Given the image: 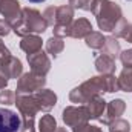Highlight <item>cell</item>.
<instances>
[{"instance_id": "cell-1", "label": "cell", "mask_w": 132, "mask_h": 132, "mask_svg": "<svg viewBox=\"0 0 132 132\" xmlns=\"http://www.w3.org/2000/svg\"><path fill=\"white\" fill-rule=\"evenodd\" d=\"M117 91H120L117 77L114 74H106V75L100 74L97 77L86 80L80 86L74 88L69 92V100L77 104H80V103L86 104L92 97L100 95V92H117Z\"/></svg>"}, {"instance_id": "cell-2", "label": "cell", "mask_w": 132, "mask_h": 132, "mask_svg": "<svg viewBox=\"0 0 132 132\" xmlns=\"http://www.w3.org/2000/svg\"><path fill=\"white\" fill-rule=\"evenodd\" d=\"M91 12L97 19V25L101 31L114 32L123 17V11L118 3L111 0H92Z\"/></svg>"}, {"instance_id": "cell-3", "label": "cell", "mask_w": 132, "mask_h": 132, "mask_svg": "<svg viewBox=\"0 0 132 132\" xmlns=\"http://www.w3.org/2000/svg\"><path fill=\"white\" fill-rule=\"evenodd\" d=\"M48 29V23L37 9L34 8H23L22 9V20L12 28V31L19 37H26L31 34H43Z\"/></svg>"}, {"instance_id": "cell-4", "label": "cell", "mask_w": 132, "mask_h": 132, "mask_svg": "<svg viewBox=\"0 0 132 132\" xmlns=\"http://www.w3.org/2000/svg\"><path fill=\"white\" fill-rule=\"evenodd\" d=\"M46 85V78L43 75H38L35 72H26L22 74L17 81V92L15 94H35L37 91L43 89Z\"/></svg>"}, {"instance_id": "cell-5", "label": "cell", "mask_w": 132, "mask_h": 132, "mask_svg": "<svg viewBox=\"0 0 132 132\" xmlns=\"http://www.w3.org/2000/svg\"><path fill=\"white\" fill-rule=\"evenodd\" d=\"M62 118L65 121L66 126L69 128H75L80 125H85L91 120L89 117V111L86 106H68L63 109Z\"/></svg>"}, {"instance_id": "cell-6", "label": "cell", "mask_w": 132, "mask_h": 132, "mask_svg": "<svg viewBox=\"0 0 132 132\" xmlns=\"http://www.w3.org/2000/svg\"><path fill=\"white\" fill-rule=\"evenodd\" d=\"M22 9L19 0H0V14L12 28L22 20Z\"/></svg>"}, {"instance_id": "cell-7", "label": "cell", "mask_w": 132, "mask_h": 132, "mask_svg": "<svg viewBox=\"0 0 132 132\" xmlns=\"http://www.w3.org/2000/svg\"><path fill=\"white\" fill-rule=\"evenodd\" d=\"M22 128V117L17 112L0 108V132H19Z\"/></svg>"}, {"instance_id": "cell-8", "label": "cell", "mask_w": 132, "mask_h": 132, "mask_svg": "<svg viewBox=\"0 0 132 132\" xmlns=\"http://www.w3.org/2000/svg\"><path fill=\"white\" fill-rule=\"evenodd\" d=\"M26 59L31 66V72L46 77V74L51 69V60H49L48 54H45L43 51H37L34 54H26Z\"/></svg>"}, {"instance_id": "cell-9", "label": "cell", "mask_w": 132, "mask_h": 132, "mask_svg": "<svg viewBox=\"0 0 132 132\" xmlns=\"http://www.w3.org/2000/svg\"><path fill=\"white\" fill-rule=\"evenodd\" d=\"M0 74L3 77L9 78H20V75L23 74V65L19 59L9 55L5 59H0Z\"/></svg>"}, {"instance_id": "cell-10", "label": "cell", "mask_w": 132, "mask_h": 132, "mask_svg": "<svg viewBox=\"0 0 132 132\" xmlns=\"http://www.w3.org/2000/svg\"><path fill=\"white\" fill-rule=\"evenodd\" d=\"M15 106L22 115H28V117H35V114L40 111L38 101L31 94H17L15 95Z\"/></svg>"}, {"instance_id": "cell-11", "label": "cell", "mask_w": 132, "mask_h": 132, "mask_svg": "<svg viewBox=\"0 0 132 132\" xmlns=\"http://www.w3.org/2000/svg\"><path fill=\"white\" fill-rule=\"evenodd\" d=\"M125 109H126V103H125V100H121V98L111 100V101L106 104V111H104V114H103L104 117H101L100 121H101L103 125H109L111 121L120 118V117L123 115Z\"/></svg>"}, {"instance_id": "cell-12", "label": "cell", "mask_w": 132, "mask_h": 132, "mask_svg": "<svg viewBox=\"0 0 132 132\" xmlns=\"http://www.w3.org/2000/svg\"><path fill=\"white\" fill-rule=\"evenodd\" d=\"M92 32V25L88 19H77L69 25V37L72 38H85Z\"/></svg>"}, {"instance_id": "cell-13", "label": "cell", "mask_w": 132, "mask_h": 132, "mask_svg": "<svg viewBox=\"0 0 132 132\" xmlns=\"http://www.w3.org/2000/svg\"><path fill=\"white\" fill-rule=\"evenodd\" d=\"M34 97H35L37 101H38L40 111H45V112L51 111V109L57 104V95L54 94V91L46 89V88H43V89L37 91V92L34 94Z\"/></svg>"}, {"instance_id": "cell-14", "label": "cell", "mask_w": 132, "mask_h": 132, "mask_svg": "<svg viewBox=\"0 0 132 132\" xmlns=\"http://www.w3.org/2000/svg\"><path fill=\"white\" fill-rule=\"evenodd\" d=\"M106 104H108V103L104 101L103 97H100V95L92 97V98L86 103V108H88V111H89V117H91L92 120H100L101 115H103L104 111H106Z\"/></svg>"}, {"instance_id": "cell-15", "label": "cell", "mask_w": 132, "mask_h": 132, "mask_svg": "<svg viewBox=\"0 0 132 132\" xmlns=\"http://www.w3.org/2000/svg\"><path fill=\"white\" fill-rule=\"evenodd\" d=\"M42 45H43V40L37 35V34H31V35H26L22 38L20 42V48L22 51H25L26 54H34L37 51H42Z\"/></svg>"}, {"instance_id": "cell-16", "label": "cell", "mask_w": 132, "mask_h": 132, "mask_svg": "<svg viewBox=\"0 0 132 132\" xmlns=\"http://www.w3.org/2000/svg\"><path fill=\"white\" fill-rule=\"evenodd\" d=\"M72 22H74V8L71 5L57 6V11H55V25L69 26Z\"/></svg>"}, {"instance_id": "cell-17", "label": "cell", "mask_w": 132, "mask_h": 132, "mask_svg": "<svg viewBox=\"0 0 132 132\" xmlns=\"http://www.w3.org/2000/svg\"><path fill=\"white\" fill-rule=\"evenodd\" d=\"M101 54H104V55H108V57H111V59H114V60L120 57V54H121V48H120L118 40H117L114 35L106 37L104 45H103V48H101Z\"/></svg>"}, {"instance_id": "cell-18", "label": "cell", "mask_w": 132, "mask_h": 132, "mask_svg": "<svg viewBox=\"0 0 132 132\" xmlns=\"http://www.w3.org/2000/svg\"><path fill=\"white\" fill-rule=\"evenodd\" d=\"M95 69L97 72L101 75H106V74H114L115 72V60L101 54L95 59Z\"/></svg>"}, {"instance_id": "cell-19", "label": "cell", "mask_w": 132, "mask_h": 132, "mask_svg": "<svg viewBox=\"0 0 132 132\" xmlns=\"http://www.w3.org/2000/svg\"><path fill=\"white\" fill-rule=\"evenodd\" d=\"M114 37L115 38H125L126 42L132 43V23H128L125 19L120 20L117 28L114 29Z\"/></svg>"}, {"instance_id": "cell-20", "label": "cell", "mask_w": 132, "mask_h": 132, "mask_svg": "<svg viewBox=\"0 0 132 132\" xmlns=\"http://www.w3.org/2000/svg\"><path fill=\"white\" fill-rule=\"evenodd\" d=\"M118 89L125 92H132V68H125L117 78Z\"/></svg>"}, {"instance_id": "cell-21", "label": "cell", "mask_w": 132, "mask_h": 132, "mask_svg": "<svg viewBox=\"0 0 132 132\" xmlns=\"http://www.w3.org/2000/svg\"><path fill=\"white\" fill-rule=\"evenodd\" d=\"M63 49H65V42H63V38L52 35L49 40H46V52L51 54L52 57H57Z\"/></svg>"}, {"instance_id": "cell-22", "label": "cell", "mask_w": 132, "mask_h": 132, "mask_svg": "<svg viewBox=\"0 0 132 132\" xmlns=\"http://www.w3.org/2000/svg\"><path fill=\"white\" fill-rule=\"evenodd\" d=\"M104 40H106V37L101 32H95V31H92L89 35L85 37L86 46L91 48V49H101L103 45H104Z\"/></svg>"}, {"instance_id": "cell-23", "label": "cell", "mask_w": 132, "mask_h": 132, "mask_svg": "<svg viewBox=\"0 0 132 132\" xmlns=\"http://www.w3.org/2000/svg\"><path fill=\"white\" fill-rule=\"evenodd\" d=\"M57 128L59 126H57L55 118L52 115H49V114L43 115L40 118V121H38V132H55Z\"/></svg>"}, {"instance_id": "cell-24", "label": "cell", "mask_w": 132, "mask_h": 132, "mask_svg": "<svg viewBox=\"0 0 132 132\" xmlns=\"http://www.w3.org/2000/svg\"><path fill=\"white\" fill-rule=\"evenodd\" d=\"M108 126H109V132H131V125L123 118H117L111 121Z\"/></svg>"}, {"instance_id": "cell-25", "label": "cell", "mask_w": 132, "mask_h": 132, "mask_svg": "<svg viewBox=\"0 0 132 132\" xmlns=\"http://www.w3.org/2000/svg\"><path fill=\"white\" fill-rule=\"evenodd\" d=\"M15 92L14 91H9V89H2L0 91V103L5 104V106H9V104H15Z\"/></svg>"}, {"instance_id": "cell-26", "label": "cell", "mask_w": 132, "mask_h": 132, "mask_svg": "<svg viewBox=\"0 0 132 132\" xmlns=\"http://www.w3.org/2000/svg\"><path fill=\"white\" fill-rule=\"evenodd\" d=\"M34 121H35V117L22 115V128H20V132H35Z\"/></svg>"}, {"instance_id": "cell-27", "label": "cell", "mask_w": 132, "mask_h": 132, "mask_svg": "<svg viewBox=\"0 0 132 132\" xmlns=\"http://www.w3.org/2000/svg\"><path fill=\"white\" fill-rule=\"evenodd\" d=\"M55 11H57V6H48V8L43 11V17H45L48 26H49V25H52V26L55 25Z\"/></svg>"}, {"instance_id": "cell-28", "label": "cell", "mask_w": 132, "mask_h": 132, "mask_svg": "<svg viewBox=\"0 0 132 132\" xmlns=\"http://www.w3.org/2000/svg\"><path fill=\"white\" fill-rule=\"evenodd\" d=\"M69 5L74 9H83V11H91L92 0H69Z\"/></svg>"}, {"instance_id": "cell-29", "label": "cell", "mask_w": 132, "mask_h": 132, "mask_svg": "<svg viewBox=\"0 0 132 132\" xmlns=\"http://www.w3.org/2000/svg\"><path fill=\"white\" fill-rule=\"evenodd\" d=\"M54 37H60V38H66L69 37V26L65 25H54Z\"/></svg>"}, {"instance_id": "cell-30", "label": "cell", "mask_w": 132, "mask_h": 132, "mask_svg": "<svg viewBox=\"0 0 132 132\" xmlns=\"http://www.w3.org/2000/svg\"><path fill=\"white\" fill-rule=\"evenodd\" d=\"M120 60L125 68H132V49H126V51H121L120 54Z\"/></svg>"}, {"instance_id": "cell-31", "label": "cell", "mask_w": 132, "mask_h": 132, "mask_svg": "<svg viewBox=\"0 0 132 132\" xmlns=\"http://www.w3.org/2000/svg\"><path fill=\"white\" fill-rule=\"evenodd\" d=\"M74 132H103L101 128L98 126H92L89 123H85V125H80V126H75Z\"/></svg>"}, {"instance_id": "cell-32", "label": "cell", "mask_w": 132, "mask_h": 132, "mask_svg": "<svg viewBox=\"0 0 132 132\" xmlns=\"http://www.w3.org/2000/svg\"><path fill=\"white\" fill-rule=\"evenodd\" d=\"M11 31H12V26H11L5 19H2V20H0V37H6Z\"/></svg>"}, {"instance_id": "cell-33", "label": "cell", "mask_w": 132, "mask_h": 132, "mask_svg": "<svg viewBox=\"0 0 132 132\" xmlns=\"http://www.w3.org/2000/svg\"><path fill=\"white\" fill-rule=\"evenodd\" d=\"M11 55V52H9V49L5 46V43L2 42V38H0V59H5V57H9Z\"/></svg>"}, {"instance_id": "cell-34", "label": "cell", "mask_w": 132, "mask_h": 132, "mask_svg": "<svg viewBox=\"0 0 132 132\" xmlns=\"http://www.w3.org/2000/svg\"><path fill=\"white\" fill-rule=\"evenodd\" d=\"M8 81H9V80L0 74V91H2V89H6V86H8Z\"/></svg>"}, {"instance_id": "cell-35", "label": "cell", "mask_w": 132, "mask_h": 132, "mask_svg": "<svg viewBox=\"0 0 132 132\" xmlns=\"http://www.w3.org/2000/svg\"><path fill=\"white\" fill-rule=\"evenodd\" d=\"M55 132H68V131H66V128H57Z\"/></svg>"}, {"instance_id": "cell-36", "label": "cell", "mask_w": 132, "mask_h": 132, "mask_svg": "<svg viewBox=\"0 0 132 132\" xmlns=\"http://www.w3.org/2000/svg\"><path fill=\"white\" fill-rule=\"evenodd\" d=\"M29 2H32V3H42V2H45V0H29Z\"/></svg>"}, {"instance_id": "cell-37", "label": "cell", "mask_w": 132, "mask_h": 132, "mask_svg": "<svg viewBox=\"0 0 132 132\" xmlns=\"http://www.w3.org/2000/svg\"><path fill=\"white\" fill-rule=\"evenodd\" d=\"M128 2H132V0H128Z\"/></svg>"}]
</instances>
